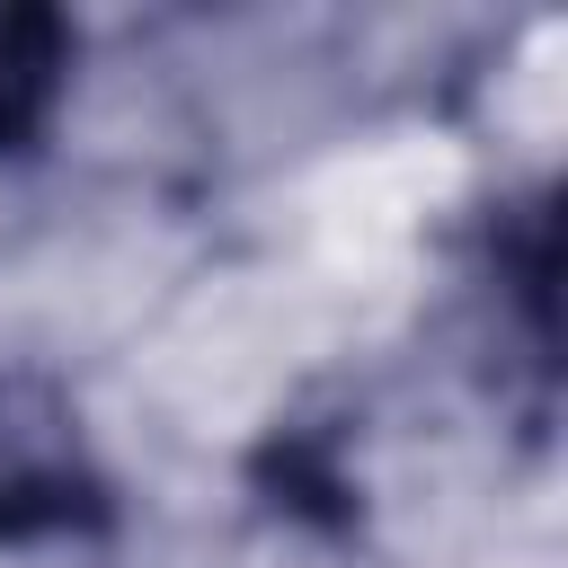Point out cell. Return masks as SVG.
<instances>
[{
  "mask_svg": "<svg viewBox=\"0 0 568 568\" xmlns=\"http://www.w3.org/2000/svg\"><path fill=\"white\" fill-rule=\"evenodd\" d=\"M550 204H559L550 186H515L479 204V222L462 231V302L488 355V390L524 426V444H550L559 417V213Z\"/></svg>",
  "mask_w": 568,
  "mask_h": 568,
  "instance_id": "1",
  "label": "cell"
},
{
  "mask_svg": "<svg viewBox=\"0 0 568 568\" xmlns=\"http://www.w3.org/2000/svg\"><path fill=\"white\" fill-rule=\"evenodd\" d=\"M98 532H115V479L71 390L44 364L0 355V550L98 541Z\"/></svg>",
  "mask_w": 568,
  "mask_h": 568,
  "instance_id": "2",
  "label": "cell"
},
{
  "mask_svg": "<svg viewBox=\"0 0 568 568\" xmlns=\"http://www.w3.org/2000/svg\"><path fill=\"white\" fill-rule=\"evenodd\" d=\"M248 488L311 532H355V515H364V488L346 470V426H328V417H275L266 444L248 453Z\"/></svg>",
  "mask_w": 568,
  "mask_h": 568,
  "instance_id": "3",
  "label": "cell"
},
{
  "mask_svg": "<svg viewBox=\"0 0 568 568\" xmlns=\"http://www.w3.org/2000/svg\"><path fill=\"white\" fill-rule=\"evenodd\" d=\"M80 27L44 0H0V160H27L53 133V106L71 89Z\"/></svg>",
  "mask_w": 568,
  "mask_h": 568,
  "instance_id": "4",
  "label": "cell"
}]
</instances>
